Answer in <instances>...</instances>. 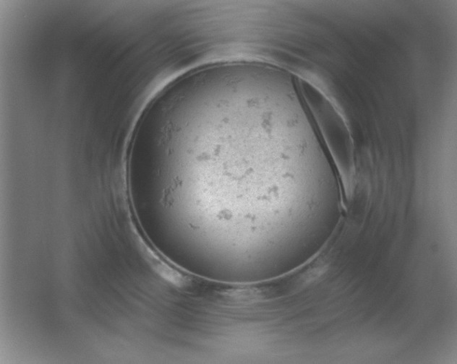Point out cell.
<instances>
[{
    "label": "cell",
    "mask_w": 457,
    "mask_h": 364,
    "mask_svg": "<svg viewBox=\"0 0 457 364\" xmlns=\"http://www.w3.org/2000/svg\"><path fill=\"white\" fill-rule=\"evenodd\" d=\"M302 91L320 126L325 141L333 156L346 193H352L355 166L353 147L348 130L338 112L325 98L309 86Z\"/></svg>",
    "instance_id": "6da1fadb"
},
{
    "label": "cell",
    "mask_w": 457,
    "mask_h": 364,
    "mask_svg": "<svg viewBox=\"0 0 457 364\" xmlns=\"http://www.w3.org/2000/svg\"><path fill=\"white\" fill-rule=\"evenodd\" d=\"M315 258H317V257H316V256H315ZM323 263H324V262H323ZM324 264H325V266H326V264H325V263H324Z\"/></svg>",
    "instance_id": "7a4b0ae2"
}]
</instances>
